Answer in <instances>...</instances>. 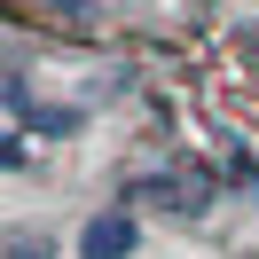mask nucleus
Here are the masks:
<instances>
[{
    "instance_id": "obj_1",
    "label": "nucleus",
    "mask_w": 259,
    "mask_h": 259,
    "mask_svg": "<svg viewBox=\"0 0 259 259\" xmlns=\"http://www.w3.org/2000/svg\"><path fill=\"white\" fill-rule=\"evenodd\" d=\"M142 196H157V204H173V212H204L212 204V173L204 165H173V173H157Z\"/></svg>"
},
{
    "instance_id": "obj_2",
    "label": "nucleus",
    "mask_w": 259,
    "mask_h": 259,
    "mask_svg": "<svg viewBox=\"0 0 259 259\" xmlns=\"http://www.w3.org/2000/svg\"><path fill=\"white\" fill-rule=\"evenodd\" d=\"M79 251H87V259H126V251H134V220H126V212H102V220H87Z\"/></svg>"
},
{
    "instance_id": "obj_3",
    "label": "nucleus",
    "mask_w": 259,
    "mask_h": 259,
    "mask_svg": "<svg viewBox=\"0 0 259 259\" xmlns=\"http://www.w3.org/2000/svg\"><path fill=\"white\" fill-rule=\"evenodd\" d=\"M24 126L32 134H79V110H63V102H24Z\"/></svg>"
},
{
    "instance_id": "obj_4",
    "label": "nucleus",
    "mask_w": 259,
    "mask_h": 259,
    "mask_svg": "<svg viewBox=\"0 0 259 259\" xmlns=\"http://www.w3.org/2000/svg\"><path fill=\"white\" fill-rule=\"evenodd\" d=\"M0 259H55V251H48V243H8Z\"/></svg>"
},
{
    "instance_id": "obj_5",
    "label": "nucleus",
    "mask_w": 259,
    "mask_h": 259,
    "mask_svg": "<svg viewBox=\"0 0 259 259\" xmlns=\"http://www.w3.org/2000/svg\"><path fill=\"white\" fill-rule=\"evenodd\" d=\"M0 165H24V149H16V142H8V134H0Z\"/></svg>"
},
{
    "instance_id": "obj_6",
    "label": "nucleus",
    "mask_w": 259,
    "mask_h": 259,
    "mask_svg": "<svg viewBox=\"0 0 259 259\" xmlns=\"http://www.w3.org/2000/svg\"><path fill=\"white\" fill-rule=\"evenodd\" d=\"M55 8H63V16H87V8H95V0H55Z\"/></svg>"
}]
</instances>
